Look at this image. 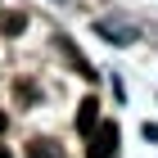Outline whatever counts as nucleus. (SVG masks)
I'll return each instance as SVG.
<instances>
[{"instance_id": "f03ea898", "label": "nucleus", "mask_w": 158, "mask_h": 158, "mask_svg": "<svg viewBox=\"0 0 158 158\" xmlns=\"http://www.w3.org/2000/svg\"><path fill=\"white\" fill-rule=\"evenodd\" d=\"M95 122H99V99L90 95V99H81V109H77V131L90 135V131H95Z\"/></svg>"}, {"instance_id": "39448f33", "label": "nucleus", "mask_w": 158, "mask_h": 158, "mask_svg": "<svg viewBox=\"0 0 158 158\" xmlns=\"http://www.w3.org/2000/svg\"><path fill=\"white\" fill-rule=\"evenodd\" d=\"M145 135H149V140H154V145H158V127H145Z\"/></svg>"}, {"instance_id": "20e7f679", "label": "nucleus", "mask_w": 158, "mask_h": 158, "mask_svg": "<svg viewBox=\"0 0 158 158\" xmlns=\"http://www.w3.org/2000/svg\"><path fill=\"white\" fill-rule=\"evenodd\" d=\"M23 27H27V18H23V14H5V18H0V32H5V36H18Z\"/></svg>"}, {"instance_id": "423d86ee", "label": "nucleus", "mask_w": 158, "mask_h": 158, "mask_svg": "<svg viewBox=\"0 0 158 158\" xmlns=\"http://www.w3.org/2000/svg\"><path fill=\"white\" fill-rule=\"evenodd\" d=\"M0 158H14V154H9V149H5V145H0Z\"/></svg>"}, {"instance_id": "7ed1b4c3", "label": "nucleus", "mask_w": 158, "mask_h": 158, "mask_svg": "<svg viewBox=\"0 0 158 158\" xmlns=\"http://www.w3.org/2000/svg\"><path fill=\"white\" fill-rule=\"evenodd\" d=\"M27 158H68V154H63L59 140H45V135H41V140H32V145H27Z\"/></svg>"}, {"instance_id": "0eeeda50", "label": "nucleus", "mask_w": 158, "mask_h": 158, "mask_svg": "<svg viewBox=\"0 0 158 158\" xmlns=\"http://www.w3.org/2000/svg\"><path fill=\"white\" fill-rule=\"evenodd\" d=\"M0 131H5V113H0Z\"/></svg>"}, {"instance_id": "f257e3e1", "label": "nucleus", "mask_w": 158, "mask_h": 158, "mask_svg": "<svg viewBox=\"0 0 158 158\" xmlns=\"http://www.w3.org/2000/svg\"><path fill=\"white\" fill-rule=\"evenodd\" d=\"M118 154V127L113 122H99L90 131V145H86V158H113Z\"/></svg>"}]
</instances>
